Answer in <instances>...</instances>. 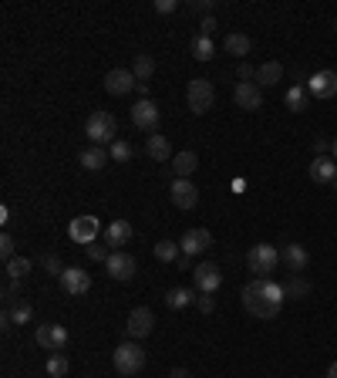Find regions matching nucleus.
Instances as JSON below:
<instances>
[{
    "label": "nucleus",
    "mask_w": 337,
    "mask_h": 378,
    "mask_svg": "<svg viewBox=\"0 0 337 378\" xmlns=\"http://www.w3.org/2000/svg\"><path fill=\"white\" fill-rule=\"evenodd\" d=\"M277 81H283V64H280V61H263L260 68H257V85H263V88H273Z\"/></svg>",
    "instance_id": "nucleus-23"
},
{
    "label": "nucleus",
    "mask_w": 337,
    "mask_h": 378,
    "mask_svg": "<svg viewBox=\"0 0 337 378\" xmlns=\"http://www.w3.org/2000/svg\"><path fill=\"white\" fill-rule=\"evenodd\" d=\"M314 152H317V155L331 152V142H327V139H314Z\"/></svg>",
    "instance_id": "nucleus-44"
},
{
    "label": "nucleus",
    "mask_w": 337,
    "mask_h": 378,
    "mask_svg": "<svg viewBox=\"0 0 337 378\" xmlns=\"http://www.w3.org/2000/svg\"><path fill=\"white\" fill-rule=\"evenodd\" d=\"M179 267H182V270H196V267H192V257H186V253L179 257Z\"/></svg>",
    "instance_id": "nucleus-46"
},
{
    "label": "nucleus",
    "mask_w": 337,
    "mask_h": 378,
    "mask_svg": "<svg viewBox=\"0 0 337 378\" xmlns=\"http://www.w3.org/2000/svg\"><path fill=\"white\" fill-rule=\"evenodd\" d=\"M233 102H236V108H246V112H257L263 105V88L257 81H240L236 88H233Z\"/></svg>",
    "instance_id": "nucleus-12"
},
{
    "label": "nucleus",
    "mask_w": 337,
    "mask_h": 378,
    "mask_svg": "<svg viewBox=\"0 0 337 378\" xmlns=\"http://www.w3.org/2000/svg\"><path fill=\"white\" fill-rule=\"evenodd\" d=\"M277 264H280V250L273 244H257V246H250V253H246V267L257 277H270L277 270Z\"/></svg>",
    "instance_id": "nucleus-4"
},
{
    "label": "nucleus",
    "mask_w": 337,
    "mask_h": 378,
    "mask_svg": "<svg viewBox=\"0 0 337 378\" xmlns=\"http://www.w3.org/2000/svg\"><path fill=\"white\" fill-rule=\"evenodd\" d=\"M152 331H155V318H152L149 307H135V311H129V321H125V335H129V341L149 338Z\"/></svg>",
    "instance_id": "nucleus-8"
},
{
    "label": "nucleus",
    "mask_w": 337,
    "mask_h": 378,
    "mask_svg": "<svg viewBox=\"0 0 337 378\" xmlns=\"http://www.w3.org/2000/svg\"><path fill=\"white\" fill-rule=\"evenodd\" d=\"M283 298H287V290L270 277H257L243 287V307L253 318H277L283 307Z\"/></svg>",
    "instance_id": "nucleus-1"
},
{
    "label": "nucleus",
    "mask_w": 337,
    "mask_h": 378,
    "mask_svg": "<svg viewBox=\"0 0 337 378\" xmlns=\"http://www.w3.org/2000/svg\"><path fill=\"white\" fill-rule=\"evenodd\" d=\"M287 105H290V112H303L307 108V102H310V92H307V85H290V92L283 98Z\"/></svg>",
    "instance_id": "nucleus-26"
},
{
    "label": "nucleus",
    "mask_w": 337,
    "mask_h": 378,
    "mask_svg": "<svg viewBox=\"0 0 337 378\" xmlns=\"http://www.w3.org/2000/svg\"><path fill=\"white\" fill-rule=\"evenodd\" d=\"M168 196H172V203L179 209H192L199 203V189L192 186L189 179H172V189H168Z\"/></svg>",
    "instance_id": "nucleus-16"
},
{
    "label": "nucleus",
    "mask_w": 337,
    "mask_h": 378,
    "mask_svg": "<svg viewBox=\"0 0 337 378\" xmlns=\"http://www.w3.org/2000/svg\"><path fill=\"white\" fill-rule=\"evenodd\" d=\"M213 51H216V48H213V38H206V34H196V38H192V57H196V61H209Z\"/></svg>",
    "instance_id": "nucleus-32"
},
{
    "label": "nucleus",
    "mask_w": 337,
    "mask_h": 378,
    "mask_svg": "<svg viewBox=\"0 0 337 378\" xmlns=\"http://www.w3.org/2000/svg\"><path fill=\"white\" fill-rule=\"evenodd\" d=\"M31 314H34V307H31L27 301H17V304L7 307V318H3V321L7 324H27L31 321Z\"/></svg>",
    "instance_id": "nucleus-28"
},
{
    "label": "nucleus",
    "mask_w": 337,
    "mask_h": 378,
    "mask_svg": "<svg viewBox=\"0 0 337 378\" xmlns=\"http://www.w3.org/2000/svg\"><path fill=\"white\" fill-rule=\"evenodd\" d=\"M68 368H71V361H68L64 351H51V355H48V375L51 378H64Z\"/></svg>",
    "instance_id": "nucleus-29"
},
{
    "label": "nucleus",
    "mask_w": 337,
    "mask_h": 378,
    "mask_svg": "<svg viewBox=\"0 0 337 378\" xmlns=\"http://www.w3.org/2000/svg\"><path fill=\"white\" fill-rule=\"evenodd\" d=\"M0 257H3V264H10V260L17 257V250H14V237H10V233L0 237Z\"/></svg>",
    "instance_id": "nucleus-37"
},
{
    "label": "nucleus",
    "mask_w": 337,
    "mask_h": 378,
    "mask_svg": "<svg viewBox=\"0 0 337 378\" xmlns=\"http://www.w3.org/2000/svg\"><path fill=\"white\" fill-rule=\"evenodd\" d=\"M105 270H108L112 281H131V277H135V257L122 253V250H115L112 257L105 260Z\"/></svg>",
    "instance_id": "nucleus-14"
},
{
    "label": "nucleus",
    "mask_w": 337,
    "mask_h": 378,
    "mask_svg": "<svg viewBox=\"0 0 337 378\" xmlns=\"http://www.w3.org/2000/svg\"><path fill=\"white\" fill-rule=\"evenodd\" d=\"M135 92H138V102H142V98H149V81H138V85H135Z\"/></svg>",
    "instance_id": "nucleus-45"
},
{
    "label": "nucleus",
    "mask_w": 337,
    "mask_h": 378,
    "mask_svg": "<svg viewBox=\"0 0 337 378\" xmlns=\"http://www.w3.org/2000/svg\"><path fill=\"white\" fill-rule=\"evenodd\" d=\"M145 152H149L155 162H166V159H172V146H168L166 135H149V142H145Z\"/></svg>",
    "instance_id": "nucleus-24"
},
{
    "label": "nucleus",
    "mask_w": 337,
    "mask_h": 378,
    "mask_svg": "<svg viewBox=\"0 0 337 378\" xmlns=\"http://www.w3.org/2000/svg\"><path fill=\"white\" fill-rule=\"evenodd\" d=\"M98 233H101V223H98V216H75L71 220V227H68V237L75 240V244H94L98 240Z\"/></svg>",
    "instance_id": "nucleus-9"
},
{
    "label": "nucleus",
    "mask_w": 337,
    "mask_h": 378,
    "mask_svg": "<svg viewBox=\"0 0 337 378\" xmlns=\"http://www.w3.org/2000/svg\"><path fill=\"white\" fill-rule=\"evenodd\" d=\"M186 102L189 108L196 115H206L213 108V102H216V88H213V81L209 78H192L186 88Z\"/></svg>",
    "instance_id": "nucleus-5"
},
{
    "label": "nucleus",
    "mask_w": 337,
    "mask_h": 378,
    "mask_svg": "<svg viewBox=\"0 0 337 378\" xmlns=\"http://www.w3.org/2000/svg\"><path fill=\"white\" fill-rule=\"evenodd\" d=\"M131 75L138 78V81H149V78L155 75V57L152 55H135V61H131Z\"/></svg>",
    "instance_id": "nucleus-27"
},
{
    "label": "nucleus",
    "mask_w": 337,
    "mask_h": 378,
    "mask_svg": "<svg viewBox=\"0 0 337 378\" xmlns=\"http://www.w3.org/2000/svg\"><path fill=\"white\" fill-rule=\"evenodd\" d=\"M129 240H131V223L129 220H115V223H108V230H105V244L112 246V250H122Z\"/></svg>",
    "instance_id": "nucleus-19"
},
{
    "label": "nucleus",
    "mask_w": 337,
    "mask_h": 378,
    "mask_svg": "<svg viewBox=\"0 0 337 378\" xmlns=\"http://www.w3.org/2000/svg\"><path fill=\"white\" fill-rule=\"evenodd\" d=\"M115 132H118V122H115L112 112H92L88 122H85V135L92 139L94 146H112Z\"/></svg>",
    "instance_id": "nucleus-3"
},
{
    "label": "nucleus",
    "mask_w": 337,
    "mask_h": 378,
    "mask_svg": "<svg viewBox=\"0 0 337 378\" xmlns=\"http://www.w3.org/2000/svg\"><path fill=\"white\" fill-rule=\"evenodd\" d=\"M135 85H138V78L131 75V68H112V71L105 75V92L115 94V98L135 92Z\"/></svg>",
    "instance_id": "nucleus-11"
},
{
    "label": "nucleus",
    "mask_w": 337,
    "mask_h": 378,
    "mask_svg": "<svg viewBox=\"0 0 337 378\" xmlns=\"http://www.w3.org/2000/svg\"><path fill=\"white\" fill-rule=\"evenodd\" d=\"M236 78H240V81H250V78H257V68H253V64H246V61H240V68H236Z\"/></svg>",
    "instance_id": "nucleus-41"
},
{
    "label": "nucleus",
    "mask_w": 337,
    "mask_h": 378,
    "mask_svg": "<svg viewBox=\"0 0 337 378\" xmlns=\"http://www.w3.org/2000/svg\"><path fill=\"white\" fill-rule=\"evenodd\" d=\"M61 287H64V294L81 298V294L92 290V277H88V270H81V267H64V274H61Z\"/></svg>",
    "instance_id": "nucleus-13"
},
{
    "label": "nucleus",
    "mask_w": 337,
    "mask_h": 378,
    "mask_svg": "<svg viewBox=\"0 0 337 378\" xmlns=\"http://www.w3.org/2000/svg\"><path fill=\"white\" fill-rule=\"evenodd\" d=\"M192 298H196V294H192L189 287H172V290L166 294V304L172 307V311H179V307H186V304H192Z\"/></svg>",
    "instance_id": "nucleus-31"
},
{
    "label": "nucleus",
    "mask_w": 337,
    "mask_h": 378,
    "mask_svg": "<svg viewBox=\"0 0 337 378\" xmlns=\"http://www.w3.org/2000/svg\"><path fill=\"white\" fill-rule=\"evenodd\" d=\"M31 260H27V257H14V260H10V264H7V277H10V281H24V277H27V274H31Z\"/></svg>",
    "instance_id": "nucleus-33"
},
{
    "label": "nucleus",
    "mask_w": 337,
    "mask_h": 378,
    "mask_svg": "<svg viewBox=\"0 0 337 378\" xmlns=\"http://www.w3.org/2000/svg\"><path fill=\"white\" fill-rule=\"evenodd\" d=\"M179 0H155V14H175Z\"/></svg>",
    "instance_id": "nucleus-39"
},
{
    "label": "nucleus",
    "mask_w": 337,
    "mask_h": 378,
    "mask_svg": "<svg viewBox=\"0 0 337 378\" xmlns=\"http://www.w3.org/2000/svg\"><path fill=\"white\" fill-rule=\"evenodd\" d=\"M307 92L314 98H334L337 94V71H317L307 78Z\"/></svg>",
    "instance_id": "nucleus-17"
},
{
    "label": "nucleus",
    "mask_w": 337,
    "mask_h": 378,
    "mask_svg": "<svg viewBox=\"0 0 337 378\" xmlns=\"http://www.w3.org/2000/svg\"><path fill=\"white\" fill-rule=\"evenodd\" d=\"M34 338L44 351H64L68 348V328L64 324H38V331H34Z\"/></svg>",
    "instance_id": "nucleus-7"
},
{
    "label": "nucleus",
    "mask_w": 337,
    "mask_h": 378,
    "mask_svg": "<svg viewBox=\"0 0 337 378\" xmlns=\"http://www.w3.org/2000/svg\"><path fill=\"white\" fill-rule=\"evenodd\" d=\"M168 378H189V372H186V368H172V372H168Z\"/></svg>",
    "instance_id": "nucleus-47"
},
{
    "label": "nucleus",
    "mask_w": 337,
    "mask_h": 378,
    "mask_svg": "<svg viewBox=\"0 0 337 378\" xmlns=\"http://www.w3.org/2000/svg\"><path fill=\"white\" fill-rule=\"evenodd\" d=\"M280 260L287 264V270H294V274H300V270H307V250H303V244H287L280 250Z\"/></svg>",
    "instance_id": "nucleus-18"
},
{
    "label": "nucleus",
    "mask_w": 337,
    "mask_h": 378,
    "mask_svg": "<svg viewBox=\"0 0 337 378\" xmlns=\"http://www.w3.org/2000/svg\"><path fill=\"white\" fill-rule=\"evenodd\" d=\"M223 48H226V55H233V57H240L243 61L246 55H250V38L246 34H226V41H223Z\"/></svg>",
    "instance_id": "nucleus-25"
},
{
    "label": "nucleus",
    "mask_w": 337,
    "mask_h": 378,
    "mask_svg": "<svg viewBox=\"0 0 337 378\" xmlns=\"http://www.w3.org/2000/svg\"><path fill=\"white\" fill-rule=\"evenodd\" d=\"M196 307H199L203 314H213V311H216V301H213V294H199V298H196Z\"/></svg>",
    "instance_id": "nucleus-38"
},
{
    "label": "nucleus",
    "mask_w": 337,
    "mask_h": 378,
    "mask_svg": "<svg viewBox=\"0 0 337 378\" xmlns=\"http://www.w3.org/2000/svg\"><path fill=\"white\" fill-rule=\"evenodd\" d=\"M213 31H216V18H203V24H199V34H213Z\"/></svg>",
    "instance_id": "nucleus-43"
},
{
    "label": "nucleus",
    "mask_w": 337,
    "mask_h": 378,
    "mask_svg": "<svg viewBox=\"0 0 337 378\" xmlns=\"http://www.w3.org/2000/svg\"><path fill=\"white\" fill-rule=\"evenodd\" d=\"M192 284H196L199 294H216L220 284H223V270H220L216 264H199L196 270H192Z\"/></svg>",
    "instance_id": "nucleus-10"
},
{
    "label": "nucleus",
    "mask_w": 337,
    "mask_h": 378,
    "mask_svg": "<svg viewBox=\"0 0 337 378\" xmlns=\"http://www.w3.org/2000/svg\"><path fill=\"white\" fill-rule=\"evenodd\" d=\"M199 169V155L196 152H175L172 155V172H175V179H189L192 172Z\"/></svg>",
    "instance_id": "nucleus-20"
},
{
    "label": "nucleus",
    "mask_w": 337,
    "mask_h": 378,
    "mask_svg": "<svg viewBox=\"0 0 337 378\" xmlns=\"http://www.w3.org/2000/svg\"><path fill=\"white\" fill-rule=\"evenodd\" d=\"M159 118H162V112H159V105H155L152 98H142V102H135V105H131V125H135V129H142V132L155 135V129H159Z\"/></svg>",
    "instance_id": "nucleus-6"
},
{
    "label": "nucleus",
    "mask_w": 337,
    "mask_h": 378,
    "mask_svg": "<svg viewBox=\"0 0 337 378\" xmlns=\"http://www.w3.org/2000/svg\"><path fill=\"white\" fill-rule=\"evenodd\" d=\"M283 290H287V298H307V294H310V281H307V277H300V274H294L290 284H287Z\"/></svg>",
    "instance_id": "nucleus-34"
},
{
    "label": "nucleus",
    "mask_w": 337,
    "mask_h": 378,
    "mask_svg": "<svg viewBox=\"0 0 337 378\" xmlns=\"http://www.w3.org/2000/svg\"><path fill=\"white\" fill-rule=\"evenodd\" d=\"M327 378H337V361L331 365V368H327Z\"/></svg>",
    "instance_id": "nucleus-48"
},
{
    "label": "nucleus",
    "mask_w": 337,
    "mask_h": 378,
    "mask_svg": "<svg viewBox=\"0 0 337 378\" xmlns=\"http://www.w3.org/2000/svg\"><path fill=\"white\" fill-rule=\"evenodd\" d=\"M331 159H334V162H337V139H334V142H331Z\"/></svg>",
    "instance_id": "nucleus-49"
},
{
    "label": "nucleus",
    "mask_w": 337,
    "mask_h": 378,
    "mask_svg": "<svg viewBox=\"0 0 337 378\" xmlns=\"http://www.w3.org/2000/svg\"><path fill=\"white\" fill-rule=\"evenodd\" d=\"M112 361L118 375H138L145 368V348L138 341H125V344H118L112 351Z\"/></svg>",
    "instance_id": "nucleus-2"
},
{
    "label": "nucleus",
    "mask_w": 337,
    "mask_h": 378,
    "mask_svg": "<svg viewBox=\"0 0 337 378\" xmlns=\"http://www.w3.org/2000/svg\"><path fill=\"white\" fill-rule=\"evenodd\" d=\"M155 257H159L162 264H172V260L182 257V246L175 244V240H159V244H155Z\"/></svg>",
    "instance_id": "nucleus-30"
},
{
    "label": "nucleus",
    "mask_w": 337,
    "mask_h": 378,
    "mask_svg": "<svg viewBox=\"0 0 337 378\" xmlns=\"http://www.w3.org/2000/svg\"><path fill=\"white\" fill-rule=\"evenodd\" d=\"M192 10H199V14L213 18V0H196V4H192Z\"/></svg>",
    "instance_id": "nucleus-42"
},
{
    "label": "nucleus",
    "mask_w": 337,
    "mask_h": 378,
    "mask_svg": "<svg viewBox=\"0 0 337 378\" xmlns=\"http://www.w3.org/2000/svg\"><path fill=\"white\" fill-rule=\"evenodd\" d=\"M334 27H337V20H334Z\"/></svg>",
    "instance_id": "nucleus-51"
},
{
    "label": "nucleus",
    "mask_w": 337,
    "mask_h": 378,
    "mask_svg": "<svg viewBox=\"0 0 337 378\" xmlns=\"http://www.w3.org/2000/svg\"><path fill=\"white\" fill-rule=\"evenodd\" d=\"M108 159H112V152L105 149V146H92V149L81 152V166L88 172H101L108 166Z\"/></svg>",
    "instance_id": "nucleus-21"
},
{
    "label": "nucleus",
    "mask_w": 337,
    "mask_h": 378,
    "mask_svg": "<svg viewBox=\"0 0 337 378\" xmlns=\"http://www.w3.org/2000/svg\"><path fill=\"white\" fill-rule=\"evenodd\" d=\"M334 176H337V162L331 155H317L310 162V179L314 183H334Z\"/></svg>",
    "instance_id": "nucleus-22"
},
{
    "label": "nucleus",
    "mask_w": 337,
    "mask_h": 378,
    "mask_svg": "<svg viewBox=\"0 0 337 378\" xmlns=\"http://www.w3.org/2000/svg\"><path fill=\"white\" fill-rule=\"evenodd\" d=\"M44 267H48V274H57V277L64 274V267H61V260H57L55 253H48V257H44Z\"/></svg>",
    "instance_id": "nucleus-40"
},
{
    "label": "nucleus",
    "mask_w": 337,
    "mask_h": 378,
    "mask_svg": "<svg viewBox=\"0 0 337 378\" xmlns=\"http://www.w3.org/2000/svg\"><path fill=\"white\" fill-rule=\"evenodd\" d=\"M108 152H112L115 162H129V159H131V146H129V142H122V139H115Z\"/></svg>",
    "instance_id": "nucleus-36"
},
{
    "label": "nucleus",
    "mask_w": 337,
    "mask_h": 378,
    "mask_svg": "<svg viewBox=\"0 0 337 378\" xmlns=\"http://www.w3.org/2000/svg\"><path fill=\"white\" fill-rule=\"evenodd\" d=\"M334 186H337V176H334Z\"/></svg>",
    "instance_id": "nucleus-50"
},
{
    "label": "nucleus",
    "mask_w": 337,
    "mask_h": 378,
    "mask_svg": "<svg viewBox=\"0 0 337 378\" xmlns=\"http://www.w3.org/2000/svg\"><path fill=\"white\" fill-rule=\"evenodd\" d=\"M85 250H88V257H92V260H101V264H105V260H108V257L115 253L108 244H98V240H94V244H88Z\"/></svg>",
    "instance_id": "nucleus-35"
},
{
    "label": "nucleus",
    "mask_w": 337,
    "mask_h": 378,
    "mask_svg": "<svg viewBox=\"0 0 337 378\" xmlns=\"http://www.w3.org/2000/svg\"><path fill=\"white\" fill-rule=\"evenodd\" d=\"M209 244H213V233H209L206 227H196V230H189V233H182V253L186 257H199V253H206Z\"/></svg>",
    "instance_id": "nucleus-15"
}]
</instances>
